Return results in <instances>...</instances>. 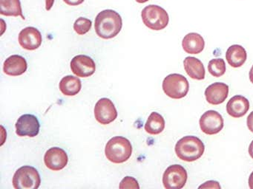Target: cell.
I'll return each mask as SVG.
<instances>
[{"label": "cell", "mask_w": 253, "mask_h": 189, "mask_svg": "<svg viewBox=\"0 0 253 189\" xmlns=\"http://www.w3.org/2000/svg\"><path fill=\"white\" fill-rule=\"evenodd\" d=\"M182 47L184 51L189 54H198L204 50L205 41L200 34L190 32L183 38Z\"/></svg>", "instance_id": "17"}, {"label": "cell", "mask_w": 253, "mask_h": 189, "mask_svg": "<svg viewBox=\"0 0 253 189\" xmlns=\"http://www.w3.org/2000/svg\"><path fill=\"white\" fill-rule=\"evenodd\" d=\"M92 22L86 18L80 17L74 24V30L78 35H84L91 30Z\"/></svg>", "instance_id": "24"}, {"label": "cell", "mask_w": 253, "mask_h": 189, "mask_svg": "<svg viewBox=\"0 0 253 189\" xmlns=\"http://www.w3.org/2000/svg\"><path fill=\"white\" fill-rule=\"evenodd\" d=\"M229 86L217 82L209 86L205 90L207 101L211 105H219L225 101L229 94Z\"/></svg>", "instance_id": "14"}, {"label": "cell", "mask_w": 253, "mask_h": 189, "mask_svg": "<svg viewBox=\"0 0 253 189\" xmlns=\"http://www.w3.org/2000/svg\"><path fill=\"white\" fill-rule=\"evenodd\" d=\"M107 159L114 163H123L129 159L132 154L131 142L124 137H114L108 141L105 148Z\"/></svg>", "instance_id": "3"}, {"label": "cell", "mask_w": 253, "mask_h": 189, "mask_svg": "<svg viewBox=\"0 0 253 189\" xmlns=\"http://www.w3.org/2000/svg\"><path fill=\"white\" fill-rule=\"evenodd\" d=\"M162 87L164 93L168 97L173 99H180L187 94L189 84L186 77L180 74L173 73L167 75L164 78Z\"/></svg>", "instance_id": "6"}, {"label": "cell", "mask_w": 253, "mask_h": 189, "mask_svg": "<svg viewBox=\"0 0 253 189\" xmlns=\"http://www.w3.org/2000/svg\"><path fill=\"white\" fill-rule=\"evenodd\" d=\"M249 154H250V157L253 159V140L251 142V143L249 146Z\"/></svg>", "instance_id": "31"}, {"label": "cell", "mask_w": 253, "mask_h": 189, "mask_svg": "<svg viewBox=\"0 0 253 189\" xmlns=\"http://www.w3.org/2000/svg\"><path fill=\"white\" fill-rule=\"evenodd\" d=\"M220 189V186L219 185L218 182L216 181H207L204 184L199 186V189Z\"/></svg>", "instance_id": "26"}, {"label": "cell", "mask_w": 253, "mask_h": 189, "mask_svg": "<svg viewBox=\"0 0 253 189\" xmlns=\"http://www.w3.org/2000/svg\"><path fill=\"white\" fill-rule=\"evenodd\" d=\"M16 189H38L41 184L38 170L30 165H24L16 171L12 180Z\"/></svg>", "instance_id": "5"}, {"label": "cell", "mask_w": 253, "mask_h": 189, "mask_svg": "<svg viewBox=\"0 0 253 189\" xmlns=\"http://www.w3.org/2000/svg\"><path fill=\"white\" fill-rule=\"evenodd\" d=\"M55 0H45V9L46 10H50L52 8Z\"/></svg>", "instance_id": "29"}, {"label": "cell", "mask_w": 253, "mask_h": 189, "mask_svg": "<svg viewBox=\"0 0 253 189\" xmlns=\"http://www.w3.org/2000/svg\"><path fill=\"white\" fill-rule=\"evenodd\" d=\"M28 64L26 59L19 55H13L4 62L3 71L10 76L23 75L27 70Z\"/></svg>", "instance_id": "15"}, {"label": "cell", "mask_w": 253, "mask_h": 189, "mask_svg": "<svg viewBox=\"0 0 253 189\" xmlns=\"http://www.w3.org/2000/svg\"><path fill=\"white\" fill-rule=\"evenodd\" d=\"M119 188L121 189H140L138 182L132 177H126L125 178L123 179L122 181L120 183Z\"/></svg>", "instance_id": "25"}, {"label": "cell", "mask_w": 253, "mask_h": 189, "mask_svg": "<svg viewBox=\"0 0 253 189\" xmlns=\"http://www.w3.org/2000/svg\"><path fill=\"white\" fill-rule=\"evenodd\" d=\"M141 17L144 25L153 31L164 30L169 22L165 9L155 4H149L144 7L142 10Z\"/></svg>", "instance_id": "4"}, {"label": "cell", "mask_w": 253, "mask_h": 189, "mask_svg": "<svg viewBox=\"0 0 253 189\" xmlns=\"http://www.w3.org/2000/svg\"><path fill=\"white\" fill-rule=\"evenodd\" d=\"M144 128L146 132L152 135L161 134L165 128V120L158 112H152L148 118Z\"/></svg>", "instance_id": "21"}, {"label": "cell", "mask_w": 253, "mask_h": 189, "mask_svg": "<svg viewBox=\"0 0 253 189\" xmlns=\"http://www.w3.org/2000/svg\"><path fill=\"white\" fill-rule=\"evenodd\" d=\"M174 151L181 160L193 162L204 155L205 146L202 140L195 136H185L177 142Z\"/></svg>", "instance_id": "2"}, {"label": "cell", "mask_w": 253, "mask_h": 189, "mask_svg": "<svg viewBox=\"0 0 253 189\" xmlns=\"http://www.w3.org/2000/svg\"><path fill=\"white\" fill-rule=\"evenodd\" d=\"M135 1L138 3H145L146 2V1H149V0H135Z\"/></svg>", "instance_id": "33"}, {"label": "cell", "mask_w": 253, "mask_h": 189, "mask_svg": "<svg viewBox=\"0 0 253 189\" xmlns=\"http://www.w3.org/2000/svg\"><path fill=\"white\" fill-rule=\"evenodd\" d=\"M247 124L250 131L253 133V112L247 117Z\"/></svg>", "instance_id": "27"}, {"label": "cell", "mask_w": 253, "mask_h": 189, "mask_svg": "<svg viewBox=\"0 0 253 189\" xmlns=\"http://www.w3.org/2000/svg\"><path fill=\"white\" fill-rule=\"evenodd\" d=\"M250 109V102L242 95L231 97L226 104V112L232 118H239L244 116Z\"/></svg>", "instance_id": "16"}, {"label": "cell", "mask_w": 253, "mask_h": 189, "mask_svg": "<svg viewBox=\"0 0 253 189\" xmlns=\"http://www.w3.org/2000/svg\"><path fill=\"white\" fill-rule=\"evenodd\" d=\"M15 126L16 133L20 137H35L39 134L41 124L35 115L25 114L18 118Z\"/></svg>", "instance_id": "10"}, {"label": "cell", "mask_w": 253, "mask_h": 189, "mask_svg": "<svg viewBox=\"0 0 253 189\" xmlns=\"http://www.w3.org/2000/svg\"><path fill=\"white\" fill-rule=\"evenodd\" d=\"M82 83L78 77L67 75L60 82V90L64 95L75 96L81 92Z\"/></svg>", "instance_id": "20"}, {"label": "cell", "mask_w": 253, "mask_h": 189, "mask_svg": "<svg viewBox=\"0 0 253 189\" xmlns=\"http://www.w3.org/2000/svg\"><path fill=\"white\" fill-rule=\"evenodd\" d=\"M185 71L191 78L204 80L205 78V68L201 60L195 57H186L183 61Z\"/></svg>", "instance_id": "18"}, {"label": "cell", "mask_w": 253, "mask_h": 189, "mask_svg": "<svg viewBox=\"0 0 253 189\" xmlns=\"http://www.w3.org/2000/svg\"><path fill=\"white\" fill-rule=\"evenodd\" d=\"M249 76H250V80L253 84V65L250 69V73H249Z\"/></svg>", "instance_id": "32"}, {"label": "cell", "mask_w": 253, "mask_h": 189, "mask_svg": "<svg viewBox=\"0 0 253 189\" xmlns=\"http://www.w3.org/2000/svg\"><path fill=\"white\" fill-rule=\"evenodd\" d=\"M226 63L223 59H213L209 62L208 70L212 76L219 78L226 72Z\"/></svg>", "instance_id": "23"}, {"label": "cell", "mask_w": 253, "mask_h": 189, "mask_svg": "<svg viewBox=\"0 0 253 189\" xmlns=\"http://www.w3.org/2000/svg\"><path fill=\"white\" fill-rule=\"evenodd\" d=\"M70 65L72 72L78 77L87 78L95 72L96 65L94 60L85 55L75 56L72 59Z\"/></svg>", "instance_id": "11"}, {"label": "cell", "mask_w": 253, "mask_h": 189, "mask_svg": "<svg viewBox=\"0 0 253 189\" xmlns=\"http://www.w3.org/2000/svg\"><path fill=\"white\" fill-rule=\"evenodd\" d=\"M122 26L121 15L113 10H104L99 13L94 23L96 33L103 39L116 36L121 32Z\"/></svg>", "instance_id": "1"}, {"label": "cell", "mask_w": 253, "mask_h": 189, "mask_svg": "<svg viewBox=\"0 0 253 189\" xmlns=\"http://www.w3.org/2000/svg\"><path fill=\"white\" fill-rule=\"evenodd\" d=\"M226 59L228 63L232 67H240L247 61V51L242 46L234 44L228 48L226 53Z\"/></svg>", "instance_id": "19"}, {"label": "cell", "mask_w": 253, "mask_h": 189, "mask_svg": "<svg viewBox=\"0 0 253 189\" xmlns=\"http://www.w3.org/2000/svg\"><path fill=\"white\" fill-rule=\"evenodd\" d=\"M199 124L203 132L208 135H213L223 129V117L216 111L209 110L203 114L200 118Z\"/></svg>", "instance_id": "9"}, {"label": "cell", "mask_w": 253, "mask_h": 189, "mask_svg": "<svg viewBox=\"0 0 253 189\" xmlns=\"http://www.w3.org/2000/svg\"><path fill=\"white\" fill-rule=\"evenodd\" d=\"M18 41L23 49L35 50L39 48L42 44V35L36 28L27 27L20 31Z\"/></svg>", "instance_id": "13"}, {"label": "cell", "mask_w": 253, "mask_h": 189, "mask_svg": "<svg viewBox=\"0 0 253 189\" xmlns=\"http://www.w3.org/2000/svg\"><path fill=\"white\" fill-rule=\"evenodd\" d=\"M94 116L97 122L103 125H107L115 121L118 117V111L110 99L103 97L96 103Z\"/></svg>", "instance_id": "8"}, {"label": "cell", "mask_w": 253, "mask_h": 189, "mask_svg": "<svg viewBox=\"0 0 253 189\" xmlns=\"http://www.w3.org/2000/svg\"><path fill=\"white\" fill-rule=\"evenodd\" d=\"M187 171L182 165H171L164 171L163 184L167 189H180L187 181Z\"/></svg>", "instance_id": "7"}, {"label": "cell", "mask_w": 253, "mask_h": 189, "mask_svg": "<svg viewBox=\"0 0 253 189\" xmlns=\"http://www.w3.org/2000/svg\"><path fill=\"white\" fill-rule=\"evenodd\" d=\"M1 12L5 16H21L25 19L20 0H0Z\"/></svg>", "instance_id": "22"}, {"label": "cell", "mask_w": 253, "mask_h": 189, "mask_svg": "<svg viewBox=\"0 0 253 189\" xmlns=\"http://www.w3.org/2000/svg\"><path fill=\"white\" fill-rule=\"evenodd\" d=\"M69 162L67 153L61 148L52 147L45 152L44 162L47 168L52 171H60L67 165Z\"/></svg>", "instance_id": "12"}, {"label": "cell", "mask_w": 253, "mask_h": 189, "mask_svg": "<svg viewBox=\"0 0 253 189\" xmlns=\"http://www.w3.org/2000/svg\"><path fill=\"white\" fill-rule=\"evenodd\" d=\"M84 1H85V0H63V1H64L66 4L71 6L79 5V4L84 3Z\"/></svg>", "instance_id": "28"}, {"label": "cell", "mask_w": 253, "mask_h": 189, "mask_svg": "<svg viewBox=\"0 0 253 189\" xmlns=\"http://www.w3.org/2000/svg\"><path fill=\"white\" fill-rule=\"evenodd\" d=\"M249 186L250 189H253V171L250 174V177H249Z\"/></svg>", "instance_id": "30"}]
</instances>
